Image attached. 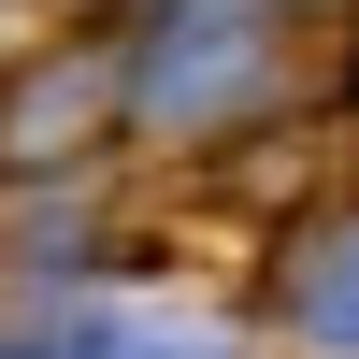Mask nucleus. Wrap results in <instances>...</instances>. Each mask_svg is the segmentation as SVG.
<instances>
[{"instance_id":"nucleus-5","label":"nucleus","mask_w":359,"mask_h":359,"mask_svg":"<svg viewBox=\"0 0 359 359\" xmlns=\"http://www.w3.org/2000/svg\"><path fill=\"white\" fill-rule=\"evenodd\" d=\"M0 359H29V345H0Z\"/></svg>"},{"instance_id":"nucleus-3","label":"nucleus","mask_w":359,"mask_h":359,"mask_svg":"<svg viewBox=\"0 0 359 359\" xmlns=\"http://www.w3.org/2000/svg\"><path fill=\"white\" fill-rule=\"evenodd\" d=\"M302 316H316L331 345H359V230H345V245H316V259H302Z\"/></svg>"},{"instance_id":"nucleus-4","label":"nucleus","mask_w":359,"mask_h":359,"mask_svg":"<svg viewBox=\"0 0 359 359\" xmlns=\"http://www.w3.org/2000/svg\"><path fill=\"white\" fill-rule=\"evenodd\" d=\"M101 359H216V331H101Z\"/></svg>"},{"instance_id":"nucleus-2","label":"nucleus","mask_w":359,"mask_h":359,"mask_svg":"<svg viewBox=\"0 0 359 359\" xmlns=\"http://www.w3.org/2000/svg\"><path fill=\"white\" fill-rule=\"evenodd\" d=\"M115 115H130V57L115 43H57V57H29V72L0 86V158L57 172V158H86Z\"/></svg>"},{"instance_id":"nucleus-1","label":"nucleus","mask_w":359,"mask_h":359,"mask_svg":"<svg viewBox=\"0 0 359 359\" xmlns=\"http://www.w3.org/2000/svg\"><path fill=\"white\" fill-rule=\"evenodd\" d=\"M259 72H273L259 0H158V29L130 57V101H144V130H216L230 101H259Z\"/></svg>"}]
</instances>
